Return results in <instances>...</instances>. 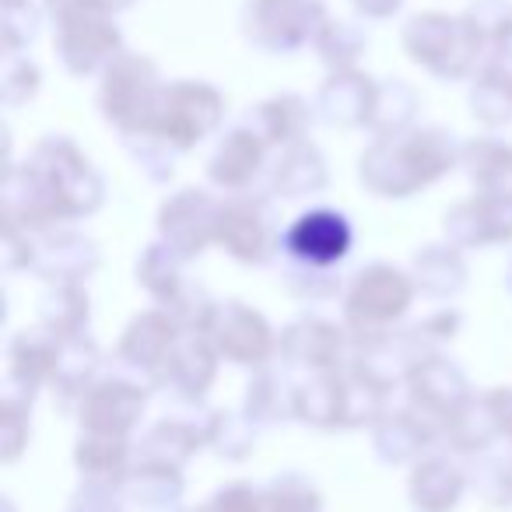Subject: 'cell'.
<instances>
[{
  "label": "cell",
  "mask_w": 512,
  "mask_h": 512,
  "mask_svg": "<svg viewBox=\"0 0 512 512\" xmlns=\"http://www.w3.org/2000/svg\"><path fill=\"white\" fill-rule=\"evenodd\" d=\"M477 43H481V36H477L474 25L456 22V18L446 15H418L411 22V29H407L411 57L439 74H449V57L456 64V74L467 71L470 57L477 53Z\"/></svg>",
  "instance_id": "obj_2"
},
{
  "label": "cell",
  "mask_w": 512,
  "mask_h": 512,
  "mask_svg": "<svg viewBox=\"0 0 512 512\" xmlns=\"http://www.w3.org/2000/svg\"><path fill=\"white\" fill-rule=\"evenodd\" d=\"M407 302H411V285L404 274L393 267H369L358 274L355 292L348 299V316L358 327L376 330L404 316Z\"/></svg>",
  "instance_id": "obj_5"
},
{
  "label": "cell",
  "mask_w": 512,
  "mask_h": 512,
  "mask_svg": "<svg viewBox=\"0 0 512 512\" xmlns=\"http://www.w3.org/2000/svg\"><path fill=\"white\" fill-rule=\"evenodd\" d=\"M414 404H418L428 418H439L449 425V421L470 404V393H467L463 376L453 365L432 358L428 365L414 369Z\"/></svg>",
  "instance_id": "obj_10"
},
{
  "label": "cell",
  "mask_w": 512,
  "mask_h": 512,
  "mask_svg": "<svg viewBox=\"0 0 512 512\" xmlns=\"http://www.w3.org/2000/svg\"><path fill=\"white\" fill-rule=\"evenodd\" d=\"M183 512H197V509H183Z\"/></svg>",
  "instance_id": "obj_26"
},
{
  "label": "cell",
  "mask_w": 512,
  "mask_h": 512,
  "mask_svg": "<svg viewBox=\"0 0 512 512\" xmlns=\"http://www.w3.org/2000/svg\"><path fill=\"white\" fill-rule=\"evenodd\" d=\"M453 165V144L439 130H421L411 141H379L362 158V179L383 197H407L414 186L439 179Z\"/></svg>",
  "instance_id": "obj_1"
},
{
  "label": "cell",
  "mask_w": 512,
  "mask_h": 512,
  "mask_svg": "<svg viewBox=\"0 0 512 512\" xmlns=\"http://www.w3.org/2000/svg\"><path fill=\"white\" fill-rule=\"evenodd\" d=\"M484 404H488V411H491V418H495L498 432L512 439V390L488 393V397H484Z\"/></svg>",
  "instance_id": "obj_24"
},
{
  "label": "cell",
  "mask_w": 512,
  "mask_h": 512,
  "mask_svg": "<svg viewBox=\"0 0 512 512\" xmlns=\"http://www.w3.org/2000/svg\"><path fill=\"white\" fill-rule=\"evenodd\" d=\"M267 512H320L323 498L316 484L302 474H285L267 488Z\"/></svg>",
  "instance_id": "obj_20"
},
{
  "label": "cell",
  "mask_w": 512,
  "mask_h": 512,
  "mask_svg": "<svg viewBox=\"0 0 512 512\" xmlns=\"http://www.w3.org/2000/svg\"><path fill=\"white\" fill-rule=\"evenodd\" d=\"M432 439L428 425L421 418H414L411 411L404 414H393L379 425L376 432V449L386 463H404V460H414V456L425 449V442Z\"/></svg>",
  "instance_id": "obj_17"
},
{
  "label": "cell",
  "mask_w": 512,
  "mask_h": 512,
  "mask_svg": "<svg viewBox=\"0 0 512 512\" xmlns=\"http://www.w3.org/2000/svg\"><path fill=\"white\" fill-rule=\"evenodd\" d=\"M211 376H214V355L197 337L176 344L169 362H165V379H172V383L183 393H190V397H200V393L207 390V383H211Z\"/></svg>",
  "instance_id": "obj_16"
},
{
  "label": "cell",
  "mask_w": 512,
  "mask_h": 512,
  "mask_svg": "<svg viewBox=\"0 0 512 512\" xmlns=\"http://www.w3.org/2000/svg\"><path fill=\"white\" fill-rule=\"evenodd\" d=\"M221 242L228 246V253L260 264L271 253V225L264 218V207L249 204V200H235V204L218 211V228H214Z\"/></svg>",
  "instance_id": "obj_9"
},
{
  "label": "cell",
  "mask_w": 512,
  "mask_h": 512,
  "mask_svg": "<svg viewBox=\"0 0 512 512\" xmlns=\"http://www.w3.org/2000/svg\"><path fill=\"white\" fill-rule=\"evenodd\" d=\"M155 67L148 60L127 57L116 67H109L106 88H102V102H106V116L116 120L120 127H141L144 120H155Z\"/></svg>",
  "instance_id": "obj_4"
},
{
  "label": "cell",
  "mask_w": 512,
  "mask_h": 512,
  "mask_svg": "<svg viewBox=\"0 0 512 512\" xmlns=\"http://www.w3.org/2000/svg\"><path fill=\"white\" fill-rule=\"evenodd\" d=\"M123 495L127 502L141 505V509H172L183 495V477L179 467H165V463H137L123 481Z\"/></svg>",
  "instance_id": "obj_13"
},
{
  "label": "cell",
  "mask_w": 512,
  "mask_h": 512,
  "mask_svg": "<svg viewBox=\"0 0 512 512\" xmlns=\"http://www.w3.org/2000/svg\"><path fill=\"white\" fill-rule=\"evenodd\" d=\"M474 488L484 495V502L498 505V509H512V460L484 456L474 467Z\"/></svg>",
  "instance_id": "obj_21"
},
{
  "label": "cell",
  "mask_w": 512,
  "mask_h": 512,
  "mask_svg": "<svg viewBox=\"0 0 512 512\" xmlns=\"http://www.w3.org/2000/svg\"><path fill=\"white\" fill-rule=\"evenodd\" d=\"M197 512H267L264 495L253 488V484H225L221 491H214Z\"/></svg>",
  "instance_id": "obj_23"
},
{
  "label": "cell",
  "mask_w": 512,
  "mask_h": 512,
  "mask_svg": "<svg viewBox=\"0 0 512 512\" xmlns=\"http://www.w3.org/2000/svg\"><path fill=\"white\" fill-rule=\"evenodd\" d=\"M78 470L88 477V484H113V488H123L130 467V449L127 439H116V435H88V439L78 442Z\"/></svg>",
  "instance_id": "obj_12"
},
{
  "label": "cell",
  "mask_w": 512,
  "mask_h": 512,
  "mask_svg": "<svg viewBox=\"0 0 512 512\" xmlns=\"http://www.w3.org/2000/svg\"><path fill=\"white\" fill-rule=\"evenodd\" d=\"M256 165H260V141H256V134L235 130L218 148V155H214L211 179L218 186H242V183H249Z\"/></svg>",
  "instance_id": "obj_18"
},
{
  "label": "cell",
  "mask_w": 512,
  "mask_h": 512,
  "mask_svg": "<svg viewBox=\"0 0 512 512\" xmlns=\"http://www.w3.org/2000/svg\"><path fill=\"white\" fill-rule=\"evenodd\" d=\"M144 414V393L134 383L123 379H106V383L92 386L81 400V425L88 435H116L127 439V432L137 425Z\"/></svg>",
  "instance_id": "obj_6"
},
{
  "label": "cell",
  "mask_w": 512,
  "mask_h": 512,
  "mask_svg": "<svg viewBox=\"0 0 512 512\" xmlns=\"http://www.w3.org/2000/svg\"><path fill=\"white\" fill-rule=\"evenodd\" d=\"M204 439L211 442L221 456H232V460H239V456H246L249 449H253L256 435L249 432V425H242L235 414H214V421L207 425Z\"/></svg>",
  "instance_id": "obj_22"
},
{
  "label": "cell",
  "mask_w": 512,
  "mask_h": 512,
  "mask_svg": "<svg viewBox=\"0 0 512 512\" xmlns=\"http://www.w3.org/2000/svg\"><path fill=\"white\" fill-rule=\"evenodd\" d=\"M211 334L221 355H228L239 365H264V358L274 348L271 327L264 323V316L249 313L239 302H232V309H221Z\"/></svg>",
  "instance_id": "obj_8"
},
{
  "label": "cell",
  "mask_w": 512,
  "mask_h": 512,
  "mask_svg": "<svg viewBox=\"0 0 512 512\" xmlns=\"http://www.w3.org/2000/svg\"><path fill=\"white\" fill-rule=\"evenodd\" d=\"M214 214L211 200L200 197V190H183V197H176L172 204H165L162 211V232L179 253H200L204 249V235L193 232V218H207Z\"/></svg>",
  "instance_id": "obj_15"
},
{
  "label": "cell",
  "mask_w": 512,
  "mask_h": 512,
  "mask_svg": "<svg viewBox=\"0 0 512 512\" xmlns=\"http://www.w3.org/2000/svg\"><path fill=\"white\" fill-rule=\"evenodd\" d=\"M285 351L299 365H313V369L330 372V365L341 355V334L323 320H306L285 334Z\"/></svg>",
  "instance_id": "obj_14"
},
{
  "label": "cell",
  "mask_w": 512,
  "mask_h": 512,
  "mask_svg": "<svg viewBox=\"0 0 512 512\" xmlns=\"http://www.w3.org/2000/svg\"><path fill=\"white\" fill-rule=\"evenodd\" d=\"M355 4L362 11H369V15H376V18H383V15H390V11L400 8V0H355Z\"/></svg>",
  "instance_id": "obj_25"
},
{
  "label": "cell",
  "mask_w": 512,
  "mask_h": 512,
  "mask_svg": "<svg viewBox=\"0 0 512 512\" xmlns=\"http://www.w3.org/2000/svg\"><path fill=\"white\" fill-rule=\"evenodd\" d=\"M467 474L449 456H425L411 474V505L418 512H449L456 509Z\"/></svg>",
  "instance_id": "obj_11"
},
{
  "label": "cell",
  "mask_w": 512,
  "mask_h": 512,
  "mask_svg": "<svg viewBox=\"0 0 512 512\" xmlns=\"http://www.w3.org/2000/svg\"><path fill=\"white\" fill-rule=\"evenodd\" d=\"M285 242L299 260H306L313 267H327L337 264L351 249V225L334 211H313V214H302L288 228Z\"/></svg>",
  "instance_id": "obj_7"
},
{
  "label": "cell",
  "mask_w": 512,
  "mask_h": 512,
  "mask_svg": "<svg viewBox=\"0 0 512 512\" xmlns=\"http://www.w3.org/2000/svg\"><path fill=\"white\" fill-rule=\"evenodd\" d=\"M204 442V435L183 421H162L151 428L141 446V463H165V467H183L186 456Z\"/></svg>",
  "instance_id": "obj_19"
},
{
  "label": "cell",
  "mask_w": 512,
  "mask_h": 512,
  "mask_svg": "<svg viewBox=\"0 0 512 512\" xmlns=\"http://www.w3.org/2000/svg\"><path fill=\"white\" fill-rule=\"evenodd\" d=\"M221 116V99L204 85H176L172 92H165V102L155 109L151 127L158 134H165L179 148H193L207 130L218 123Z\"/></svg>",
  "instance_id": "obj_3"
}]
</instances>
